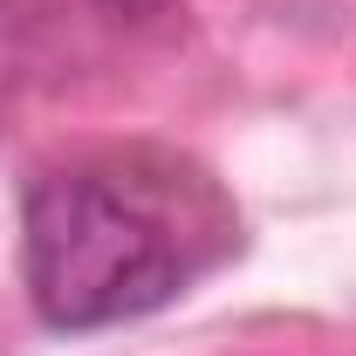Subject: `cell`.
Wrapping results in <instances>:
<instances>
[{
    "instance_id": "1",
    "label": "cell",
    "mask_w": 356,
    "mask_h": 356,
    "mask_svg": "<svg viewBox=\"0 0 356 356\" xmlns=\"http://www.w3.org/2000/svg\"><path fill=\"white\" fill-rule=\"evenodd\" d=\"M21 281L48 329H110L165 309L192 281V254L131 178L48 172L21 206Z\"/></svg>"
},
{
    "instance_id": "2",
    "label": "cell",
    "mask_w": 356,
    "mask_h": 356,
    "mask_svg": "<svg viewBox=\"0 0 356 356\" xmlns=\"http://www.w3.org/2000/svg\"><path fill=\"white\" fill-rule=\"evenodd\" d=\"M103 7H110V14H131V21H137V14H158L165 0H103Z\"/></svg>"
}]
</instances>
